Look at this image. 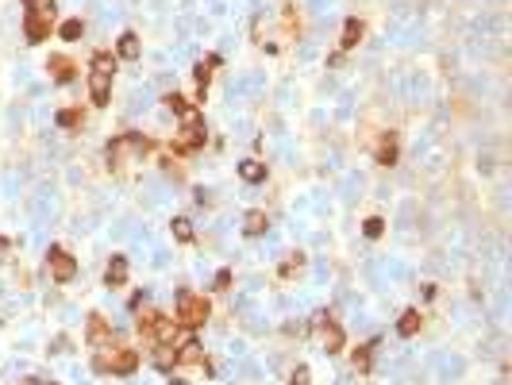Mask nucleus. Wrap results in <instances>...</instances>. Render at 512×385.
I'll use <instances>...</instances> for the list:
<instances>
[{
  "mask_svg": "<svg viewBox=\"0 0 512 385\" xmlns=\"http://www.w3.org/2000/svg\"><path fill=\"white\" fill-rule=\"evenodd\" d=\"M93 370H97V374H112V377H127V374L139 370V351H135V347L108 343V347H100V354L93 359Z\"/></svg>",
  "mask_w": 512,
  "mask_h": 385,
  "instance_id": "f257e3e1",
  "label": "nucleus"
},
{
  "mask_svg": "<svg viewBox=\"0 0 512 385\" xmlns=\"http://www.w3.org/2000/svg\"><path fill=\"white\" fill-rule=\"evenodd\" d=\"M112 74H116V58L108 51L93 54V66H89V97L97 108H104L108 97H112Z\"/></svg>",
  "mask_w": 512,
  "mask_h": 385,
  "instance_id": "f03ea898",
  "label": "nucleus"
},
{
  "mask_svg": "<svg viewBox=\"0 0 512 385\" xmlns=\"http://www.w3.org/2000/svg\"><path fill=\"white\" fill-rule=\"evenodd\" d=\"M212 316V304H208L205 293H182L177 297V327H185V331H197L205 320Z\"/></svg>",
  "mask_w": 512,
  "mask_h": 385,
  "instance_id": "7ed1b4c3",
  "label": "nucleus"
},
{
  "mask_svg": "<svg viewBox=\"0 0 512 385\" xmlns=\"http://www.w3.org/2000/svg\"><path fill=\"white\" fill-rule=\"evenodd\" d=\"M205 139H208L205 120H200V112H193V116H185V120H182V135H177V142H174V154H189V151H197V147H205Z\"/></svg>",
  "mask_w": 512,
  "mask_h": 385,
  "instance_id": "20e7f679",
  "label": "nucleus"
},
{
  "mask_svg": "<svg viewBox=\"0 0 512 385\" xmlns=\"http://www.w3.org/2000/svg\"><path fill=\"white\" fill-rule=\"evenodd\" d=\"M47 270H50V277L54 281H74V274H77V262H74V254L70 251H62V247H50L47 251Z\"/></svg>",
  "mask_w": 512,
  "mask_h": 385,
  "instance_id": "39448f33",
  "label": "nucleus"
},
{
  "mask_svg": "<svg viewBox=\"0 0 512 385\" xmlns=\"http://www.w3.org/2000/svg\"><path fill=\"white\" fill-rule=\"evenodd\" d=\"M174 359H177V366H205V374H212V366L205 362V351H200L197 339H177Z\"/></svg>",
  "mask_w": 512,
  "mask_h": 385,
  "instance_id": "423d86ee",
  "label": "nucleus"
},
{
  "mask_svg": "<svg viewBox=\"0 0 512 385\" xmlns=\"http://www.w3.org/2000/svg\"><path fill=\"white\" fill-rule=\"evenodd\" d=\"M85 343H89L93 351H100V347L112 343V324H108L100 312H93V316H89V327H85Z\"/></svg>",
  "mask_w": 512,
  "mask_h": 385,
  "instance_id": "0eeeda50",
  "label": "nucleus"
},
{
  "mask_svg": "<svg viewBox=\"0 0 512 385\" xmlns=\"http://www.w3.org/2000/svg\"><path fill=\"white\" fill-rule=\"evenodd\" d=\"M50 31H54V19H47V16H24V35H27V42L50 39Z\"/></svg>",
  "mask_w": 512,
  "mask_h": 385,
  "instance_id": "6e6552de",
  "label": "nucleus"
},
{
  "mask_svg": "<svg viewBox=\"0 0 512 385\" xmlns=\"http://www.w3.org/2000/svg\"><path fill=\"white\" fill-rule=\"evenodd\" d=\"M104 285H108V289L127 285V259H124V254H112V262H108V270H104Z\"/></svg>",
  "mask_w": 512,
  "mask_h": 385,
  "instance_id": "1a4fd4ad",
  "label": "nucleus"
},
{
  "mask_svg": "<svg viewBox=\"0 0 512 385\" xmlns=\"http://www.w3.org/2000/svg\"><path fill=\"white\" fill-rule=\"evenodd\" d=\"M220 66V58L216 54H208L205 62H197V69H193V77H197V101H205V92H208V81H212V69Z\"/></svg>",
  "mask_w": 512,
  "mask_h": 385,
  "instance_id": "9d476101",
  "label": "nucleus"
},
{
  "mask_svg": "<svg viewBox=\"0 0 512 385\" xmlns=\"http://www.w3.org/2000/svg\"><path fill=\"white\" fill-rule=\"evenodd\" d=\"M47 69H50V77H54L58 85H70V81H74V69L77 66L66 58V54H54V58L47 62Z\"/></svg>",
  "mask_w": 512,
  "mask_h": 385,
  "instance_id": "9b49d317",
  "label": "nucleus"
},
{
  "mask_svg": "<svg viewBox=\"0 0 512 385\" xmlns=\"http://www.w3.org/2000/svg\"><path fill=\"white\" fill-rule=\"evenodd\" d=\"M362 35H366L362 19H358V16H351L347 24H343V39H339V47H343V51H355L358 42H362Z\"/></svg>",
  "mask_w": 512,
  "mask_h": 385,
  "instance_id": "f8f14e48",
  "label": "nucleus"
},
{
  "mask_svg": "<svg viewBox=\"0 0 512 385\" xmlns=\"http://www.w3.org/2000/svg\"><path fill=\"white\" fill-rule=\"evenodd\" d=\"M320 331H323V351H328V354H339V351H343V327H339L335 320H323Z\"/></svg>",
  "mask_w": 512,
  "mask_h": 385,
  "instance_id": "ddd939ff",
  "label": "nucleus"
},
{
  "mask_svg": "<svg viewBox=\"0 0 512 385\" xmlns=\"http://www.w3.org/2000/svg\"><path fill=\"white\" fill-rule=\"evenodd\" d=\"M174 347H177V343H174ZM174 347H170V343H150V362H154L158 370H174V366H177Z\"/></svg>",
  "mask_w": 512,
  "mask_h": 385,
  "instance_id": "4468645a",
  "label": "nucleus"
},
{
  "mask_svg": "<svg viewBox=\"0 0 512 385\" xmlns=\"http://www.w3.org/2000/svg\"><path fill=\"white\" fill-rule=\"evenodd\" d=\"M420 324H424L420 309H405V312H401V320H397V331L405 335V339H413V335L420 331Z\"/></svg>",
  "mask_w": 512,
  "mask_h": 385,
  "instance_id": "2eb2a0df",
  "label": "nucleus"
},
{
  "mask_svg": "<svg viewBox=\"0 0 512 385\" xmlns=\"http://www.w3.org/2000/svg\"><path fill=\"white\" fill-rule=\"evenodd\" d=\"M374 158H378V166H393V162H397V135H393V131L381 135V142H378V151H374Z\"/></svg>",
  "mask_w": 512,
  "mask_h": 385,
  "instance_id": "dca6fc26",
  "label": "nucleus"
},
{
  "mask_svg": "<svg viewBox=\"0 0 512 385\" xmlns=\"http://www.w3.org/2000/svg\"><path fill=\"white\" fill-rule=\"evenodd\" d=\"M266 227H270V220H266V212L262 208H255V212H247V220H243V235H250V239H255V235H262Z\"/></svg>",
  "mask_w": 512,
  "mask_h": 385,
  "instance_id": "f3484780",
  "label": "nucleus"
},
{
  "mask_svg": "<svg viewBox=\"0 0 512 385\" xmlns=\"http://www.w3.org/2000/svg\"><path fill=\"white\" fill-rule=\"evenodd\" d=\"M239 177L243 181H266V162H258V158H247V162H239Z\"/></svg>",
  "mask_w": 512,
  "mask_h": 385,
  "instance_id": "a211bd4d",
  "label": "nucleus"
},
{
  "mask_svg": "<svg viewBox=\"0 0 512 385\" xmlns=\"http://www.w3.org/2000/svg\"><path fill=\"white\" fill-rule=\"evenodd\" d=\"M116 54H120V58H127V62H135V58H139V35H135V31H124V35H120Z\"/></svg>",
  "mask_w": 512,
  "mask_h": 385,
  "instance_id": "6ab92c4d",
  "label": "nucleus"
},
{
  "mask_svg": "<svg viewBox=\"0 0 512 385\" xmlns=\"http://www.w3.org/2000/svg\"><path fill=\"white\" fill-rule=\"evenodd\" d=\"M374 347H378V343H362L355 354H351V362H355L358 374H370V366H374Z\"/></svg>",
  "mask_w": 512,
  "mask_h": 385,
  "instance_id": "aec40b11",
  "label": "nucleus"
},
{
  "mask_svg": "<svg viewBox=\"0 0 512 385\" xmlns=\"http://www.w3.org/2000/svg\"><path fill=\"white\" fill-rule=\"evenodd\" d=\"M162 101H166V108H170V112H177V116H182V120L197 112V108H193V104H189V101H185V97H182V92H166Z\"/></svg>",
  "mask_w": 512,
  "mask_h": 385,
  "instance_id": "412c9836",
  "label": "nucleus"
},
{
  "mask_svg": "<svg viewBox=\"0 0 512 385\" xmlns=\"http://www.w3.org/2000/svg\"><path fill=\"white\" fill-rule=\"evenodd\" d=\"M24 8H27V16H47V19H54V0H24Z\"/></svg>",
  "mask_w": 512,
  "mask_h": 385,
  "instance_id": "4be33fe9",
  "label": "nucleus"
},
{
  "mask_svg": "<svg viewBox=\"0 0 512 385\" xmlns=\"http://www.w3.org/2000/svg\"><path fill=\"white\" fill-rule=\"evenodd\" d=\"M170 227H174V239H177V243H193V224L185 216H174V224H170Z\"/></svg>",
  "mask_w": 512,
  "mask_h": 385,
  "instance_id": "5701e85b",
  "label": "nucleus"
},
{
  "mask_svg": "<svg viewBox=\"0 0 512 385\" xmlns=\"http://www.w3.org/2000/svg\"><path fill=\"white\" fill-rule=\"evenodd\" d=\"M58 35H62V39H70V42H77V39H81V19H66V24L58 27Z\"/></svg>",
  "mask_w": 512,
  "mask_h": 385,
  "instance_id": "b1692460",
  "label": "nucleus"
},
{
  "mask_svg": "<svg viewBox=\"0 0 512 385\" xmlns=\"http://www.w3.org/2000/svg\"><path fill=\"white\" fill-rule=\"evenodd\" d=\"M77 124H81V112L77 108H62L58 112V127H77Z\"/></svg>",
  "mask_w": 512,
  "mask_h": 385,
  "instance_id": "393cba45",
  "label": "nucleus"
},
{
  "mask_svg": "<svg viewBox=\"0 0 512 385\" xmlns=\"http://www.w3.org/2000/svg\"><path fill=\"white\" fill-rule=\"evenodd\" d=\"M362 231L370 235V239H378V235L385 231V220H381V216H370V220H366V224H362Z\"/></svg>",
  "mask_w": 512,
  "mask_h": 385,
  "instance_id": "a878e982",
  "label": "nucleus"
},
{
  "mask_svg": "<svg viewBox=\"0 0 512 385\" xmlns=\"http://www.w3.org/2000/svg\"><path fill=\"white\" fill-rule=\"evenodd\" d=\"M301 266H305V254H289V259L281 262V277H289L293 270H301Z\"/></svg>",
  "mask_w": 512,
  "mask_h": 385,
  "instance_id": "bb28decb",
  "label": "nucleus"
},
{
  "mask_svg": "<svg viewBox=\"0 0 512 385\" xmlns=\"http://www.w3.org/2000/svg\"><path fill=\"white\" fill-rule=\"evenodd\" d=\"M227 285H232V270H220L216 281H212V289H227Z\"/></svg>",
  "mask_w": 512,
  "mask_h": 385,
  "instance_id": "cd10ccee",
  "label": "nucleus"
},
{
  "mask_svg": "<svg viewBox=\"0 0 512 385\" xmlns=\"http://www.w3.org/2000/svg\"><path fill=\"white\" fill-rule=\"evenodd\" d=\"M293 385H308V366H297L293 370V377H289Z\"/></svg>",
  "mask_w": 512,
  "mask_h": 385,
  "instance_id": "c85d7f7f",
  "label": "nucleus"
},
{
  "mask_svg": "<svg viewBox=\"0 0 512 385\" xmlns=\"http://www.w3.org/2000/svg\"><path fill=\"white\" fill-rule=\"evenodd\" d=\"M27 385H54V382H47V377H31Z\"/></svg>",
  "mask_w": 512,
  "mask_h": 385,
  "instance_id": "c756f323",
  "label": "nucleus"
}]
</instances>
